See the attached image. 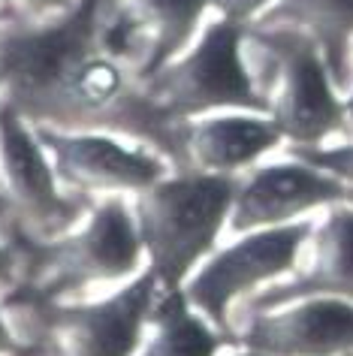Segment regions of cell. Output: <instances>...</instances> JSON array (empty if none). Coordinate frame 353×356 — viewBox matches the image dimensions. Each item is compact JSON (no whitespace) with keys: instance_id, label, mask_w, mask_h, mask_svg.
<instances>
[{"instance_id":"5bb4252c","label":"cell","mask_w":353,"mask_h":356,"mask_svg":"<svg viewBox=\"0 0 353 356\" xmlns=\"http://www.w3.org/2000/svg\"><path fill=\"white\" fill-rule=\"evenodd\" d=\"M251 28H296L323 51L338 91L353 88V0H275Z\"/></svg>"},{"instance_id":"7a4b0ae2","label":"cell","mask_w":353,"mask_h":356,"mask_svg":"<svg viewBox=\"0 0 353 356\" xmlns=\"http://www.w3.org/2000/svg\"><path fill=\"white\" fill-rule=\"evenodd\" d=\"M248 24L215 19L175 60L139 79L145 97L172 124L220 109L269 115V97L245 60Z\"/></svg>"},{"instance_id":"4fadbf2b","label":"cell","mask_w":353,"mask_h":356,"mask_svg":"<svg viewBox=\"0 0 353 356\" xmlns=\"http://www.w3.org/2000/svg\"><path fill=\"white\" fill-rule=\"evenodd\" d=\"M314 296L353 302V209H332L326 215L323 224L314 229L311 266L293 281L260 293L251 302V314Z\"/></svg>"},{"instance_id":"3957f363","label":"cell","mask_w":353,"mask_h":356,"mask_svg":"<svg viewBox=\"0 0 353 356\" xmlns=\"http://www.w3.org/2000/svg\"><path fill=\"white\" fill-rule=\"evenodd\" d=\"M103 0H76L46 22H0V100L24 121L42 124L67 76L100 51Z\"/></svg>"},{"instance_id":"44dd1931","label":"cell","mask_w":353,"mask_h":356,"mask_svg":"<svg viewBox=\"0 0 353 356\" xmlns=\"http://www.w3.org/2000/svg\"><path fill=\"white\" fill-rule=\"evenodd\" d=\"M13 266H15V260H13V257L6 254V251H3V248H0V281H6V278H10V275H13Z\"/></svg>"},{"instance_id":"30bf717a","label":"cell","mask_w":353,"mask_h":356,"mask_svg":"<svg viewBox=\"0 0 353 356\" xmlns=\"http://www.w3.org/2000/svg\"><path fill=\"white\" fill-rule=\"evenodd\" d=\"M284 311H260L227 341L269 356H341L353 350V305L347 299H296Z\"/></svg>"},{"instance_id":"8992f818","label":"cell","mask_w":353,"mask_h":356,"mask_svg":"<svg viewBox=\"0 0 353 356\" xmlns=\"http://www.w3.org/2000/svg\"><path fill=\"white\" fill-rule=\"evenodd\" d=\"M0 197L31 242H51L79 218V206L58 191L55 166L40 133L0 100Z\"/></svg>"},{"instance_id":"d6986e66","label":"cell","mask_w":353,"mask_h":356,"mask_svg":"<svg viewBox=\"0 0 353 356\" xmlns=\"http://www.w3.org/2000/svg\"><path fill=\"white\" fill-rule=\"evenodd\" d=\"M272 3H275V0H208V10H215L220 19H227V22H239V24H248L251 28Z\"/></svg>"},{"instance_id":"9c48e42d","label":"cell","mask_w":353,"mask_h":356,"mask_svg":"<svg viewBox=\"0 0 353 356\" xmlns=\"http://www.w3.org/2000/svg\"><path fill=\"white\" fill-rule=\"evenodd\" d=\"M55 175L79 193L145 191L166 178V163L142 148H130L97 130L37 127Z\"/></svg>"},{"instance_id":"2e32d148","label":"cell","mask_w":353,"mask_h":356,"mask_svg":"<svg viewBox=\"0 0 353 356\" xmlns=\"http://www.w3.org/2000/svg\"><path fill=\"white\" fill-rule=\"evenodd\" d=\"M151 320L157 323V332L139 356H215V350L224 344V332H215L188 308L181 287L157 293Z\"/></svg>"},{"instance_id":"6da1fadb","label":"cell","mask_w":353,"mask_h":356,"mask_svg":"<svg viewBox=\"0 0 353 356\" xmlns=\"http://www.w3.org/2000/svg\"><path fill=\"white\" fill-rule=\"evenodd\" d=\"M236 175L179 172L136 193L133 218L161 290H179L217 242L236 197Z\"/></svg>"},{"instance_id":"ac0fdd59","label":"cell","mask_w":353,"mask_h":356,"mask_svg":"<svg viewBox=\"0 0 353 356\" xmlns=\"http://www.w3.org/2000/svg\"><path fill=\"white\" fill-rule=\"evenodd\" d=\"M73 3L76 0H0V22L10 24L46 22L73 10Z\"/></svg>"},{"instance_id":"ba28073f","label":"cell","mask_w":353,"mask_h":356,"mask_svg":"<svg viewBox=\"0 0 353 356\" xmlns=\"http://www.w3.org/2000/svg\"><path fill=\"white\" fill-rule=\"evenodd\" d=\"M157 293L161 281L148 269L112 299L97 305H49V311H40V320L67 356H133Z\"/></svg>"},{"instance_id":"7402d4cb","label":"cell","mask_w":353,"mask_h":356,"mask_svg":"<svg viewBox=\"0 0 353 356\" xmlns=\"http://www.w3.org/2000/svg\"><path fill=\"white\" fill-rule=\"evenodd\" d=\"M242 356H269V353H257V350H245Z\"/></svg>"},{"instance_id":"277c9868","label":"cell","mask_w":353,"mask_h":356,"mask_svg":"<svg viewBox=\"0 0 353 356\" xmlns=\"http://www.w3.org/2000/svg\"><path fill=\"white\" fill-rule=\"evenodd\" d=\"M248 42L275 64L269 88V118L293 145H323L347 118L320 46L296 28H248Z\"/></svg>"},{"instance_id":"e0dca14e","label":"cell","mask_w":353,"mask_h":356,"mask_svg":"<svg viewBox=\"0 0 353 356\" xmlns=\"http://www.w3.org/2000/svg\"><path fill=\"white\" fill-rule=\"evenodd\" d=\"M290 154L296 160H305L323 172H329L332 178H338L344 188V200L353 206V142L347 145H293Z\"/></svg>"},{"instance_id":"8fae6325","label":"cell","mask_w":353,"mask_h":356,"mask_svg":"<svg viewBox=\"0 0 353 356\" xmlns=\"http://www.w3.org/2000/svg\"><path fill=\"white\" fill-rule=\"evenodd\" d=\"M341 200L344 188L338 178L305 163V160L257 166L236 181V197L229 206V229L254 233V229L281 227L317 206H329V202Z\"/></svg>"},{"instance_id":"5b68a950","label":"cell","mask_w":353,"mask_h":356,"mask_svg":"<svg viewBox=\"0 0 353 356\" xmlns=\"http://www.w3.org/2000/svg\"><path fill=\"white\" fill-rule=\"evenodd\" d=\"M139 254L142 238L133 211L124 206V200L109 197L94 209L91 220L79 233L51 238L33 254L28 287L49 299L91 284L118 281L139 266Z\"/></svg>"},{"instance_id":"7c38bea8","label":"cell","mask_w":353,"mask_h":356,"mask_svg":"<svg viewBox=\"0 0 353 356\" xmlns=\"http://www.w3.org/2000/svg\"><path fill=\"white\" fill-rule=\"evenodd\" d=\"M284 139L278 124L257 112L199 115L175 124L170 160L179 172L236 175Z\"/></svg>"},{"instance_id":"9a60e30c","label":"cell","mask_w":353,"mask_h":356,"mask_svg":"<svg viewBox=\"0 0 353 356\" xmlns=\"http://www.w3.org/2000/svg\"><path fill=\"white\" fill-rule=\"evenodd\" d=\"M124 15V22L142 42L145 67L142 76L170 64L197 37L202 15L208 13V0H109Z\"/></svg>"},{"instance_id":"603a6c76","label":"cell","mask_w":353,"mask_h":356,"mask_svg":"<svg viewBox=\"0 0 353 356\" xmlns=\"http://www.w3.org/2000/svg\"><path fill=\"white\" fill-rule=\"evenodd\" d=\"M347 109H350V112H353V100H350V103H347Z\"/></svg>"},{"instance_id":"ffe728a7","label":"cell","mask_w":353,"mask_h":356,"mask_svg":"<svg viewBox=\"0 0 353 356\" xmlns=\"http://www.w3.org/2000/svg\"><path fill=\"white\" fill-rule=\"evenodd\" d=\"M15 338H13V332H10V326L3 323V317H0V353H13L15 350Z\"/></svg>"},{"instance_id":"52a82bcc","label":"cell","mask_w":353,"mask_h":356,"mask_svg":"<svg viewBox=\"0 0 353 356\" xmlns=\"http://www.w3.org/2000/svg\"><path fill=\"white\" fill-rule=\"evenodd\" d=\"M311 224H281L239 238L236 245L217 251L193 278L184 284L181 293L188 305L199 308L217 332H229V305L239 296L290 272L296 266L299 248L305 245Z\"/></svg>"}]
</instances>
